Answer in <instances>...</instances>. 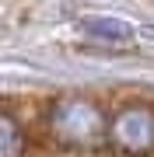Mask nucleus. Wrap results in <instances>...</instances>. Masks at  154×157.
<instances>
[{"instance_id":"nucleus-1","label":"nucleus","mask_w":154,"mask_h":157,"mask_svg":"<svg viewBox=\"0 0 154 157\" xmlns=\"http://www.w3.org/2000/svg\"><path fill=\"white\" fill-rule=\"evenodd\" d=\"M49 129L63 147H95L109 136L102 108L88 98H60L49 108Z\"/></svg>"},{"instance_id":"nucleus-2","label":"nucleus","mask_w":154,"mask_h":157,"mask_svg":"<svg viewBox=\"0 0 154 157\" xmlns=\"http://www.w3.org/2000/svg\"><path fill=\"white\" fill-rule=\"evenodd\" d=\"M109 143L130 157L154 154V108L147 105H126L109 122Z\"/></svg>"},{"instance_id":"nucleus-3","label":"nucleus","mask_w":154,"mask_h":157,"mask_svg":"<svg viewBox=\"0 0 154 157\" xmlns=\"http://www.w3.org/2000/svg\"><path fill=\"white\" fill-rule=\"evenodd\" d=\"M81 32H84L88 39L102 42V45H130L133 42L130 25L112 21V17H88V21H81Z\"/></svg>"},{"instance_id":"nucleus-4","label":"nucleus","mask_w":154,"mask_h":157,"mask_svg":"<svg viewBox=\"0 0 154 157\" xmlns=\"http://www.w3.org/2000/svg\"><path fill=\"white\" fill-rule=\"evenodd\" d=\"M21 154H25V136L14 119L4 115L0 119V157H21Z\"/></svg>"}]
</instances>
